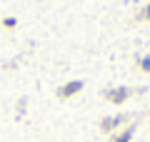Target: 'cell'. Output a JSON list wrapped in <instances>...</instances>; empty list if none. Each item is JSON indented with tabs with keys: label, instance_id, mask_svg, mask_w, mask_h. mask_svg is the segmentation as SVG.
<instances>
[{
	"label": "cell",
	"instance_id": "cell-1",
	"mask_svg": "<svg viewBox=\"0 0 150 142\" xmlns=\"http://www.w3.org/2000/svg\"><path fill=\"white\" fill-rule=\"evenodd\" d=\"M130 95H133V92H130L128 87H110V90H105V92H103V97H105L108 102H112V105H123Z\"/></svg>",
	"mask_w": 150,
	"mask_h": 142
},
{
	"label": "cell",
	"instance_id": "cell-2",
	"mask_svg": "<svg viewBox=\"0 0 150 142\" xmlns=\"http://www.w3.org/2000/svg\"><path fill=\"white\" fill-rule=\"evenodd\" d=\"M83 87H85V85H83L80 80H70V82H65V85L58 87V97H60V100H70V97H75Z\"/></svg>",
	"mask_w": 150,
	"mask_h": 142
},
{
	"label": "cell",
	"instance_id": "cell-3",
	"mask_svg": "<svg viewBox=\"0 0 150 142\" xmlns=\"http://www.w3.org/2000/svg\"><path fill=\"white\" fill-rule=\"evenodd\" d=\"M125 120H128L125 115H112V117H103V120H100V130H103V132H112L115 127L125 125Z\"/></svg>",
	"mask_w": 150,
	"mask_h": 142
},
{
	"label": "cell",
	"instance_id": "cell-4",
	"mask_svg": "<svg viewBox=\"0 0 150 142\" xmlns=\"http://www.w3.org/2000/svg\"><path fill=\"white\" fill-rule=\"evenodd\" d=\"M133 135H135V127L130 125V127H125V130H120L118 135H112L108 142H130V140H133Z\"/></svg>",
	"mask_w": 150,
	"mask_h": 142
},
{
	"label": "cell",
	"instance_id": "cell-5",
	"mask_svg": "<svg viewBox=\"0 0 150 142\" xmlns=\"http://www.w3.org/2000/svg\"><path fill=\"white\" fill-rule=\"evenodd\" d=\"M148 20H150V5H145L138 10V22H148Z\"/></svg>",
	"mask_w": 150,
	"mask_h": 142
},
{
	"label": "cell",
	"instance_id": "cell-6",
	"mask_svg": "<svg viewBox=\"0 0 150 142\" xmlns=\"http://www.w3.org/2000/svg\"><path fill=\"white\" fill-rule=\"evenodd\" d=\"M138 67L143 70V72H150V55H145V58L138 60Z\"/></svg>",
	"mask_w": 150,
	"mask_h": 142
},
{
	"label": "cell",
	"instance_id": "cell-7",
	"mask_svg": "<svg viewBox=\"0 0 150 142\" xmlns=\"http://www.w3.org/2000/svg\"><path fill=\"white\" fill-rule=\"evenodd\" d=\"M3 25H5L8 30H13V27H15V18H5V20H3Z\"/></svg>",
	"mask_w": 150,
	"mask_h": 142
}]
</instances>
